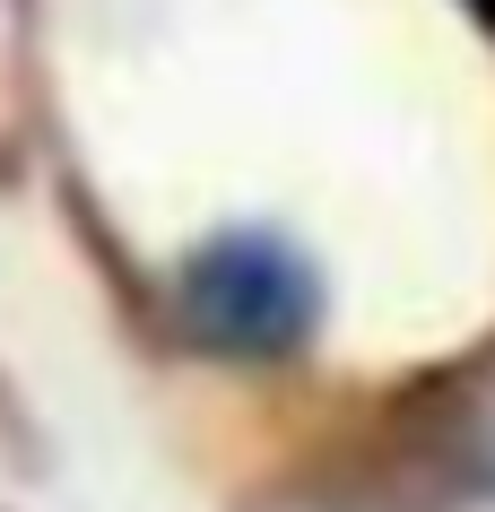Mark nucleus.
Returning <instances> with one entry per match:
<instances>
[{"instance_id":"f257e3e1","label":"nucleus","mask_w":495,"mask_h":512,"mask_svg":"<svg viewBox=\"0 0 495 512\" xmlns=\"http://www.w3.org/2000/svg\"><path fill=\"white\" fill-rule=\"evenodd\" d=\"M183 322H192V339H209L226 356H278L313 322V278L270 235L200 243L192 270H183Z\"/></svg>"},{"instance_id":"f03ea898","label":"nucleus","mask_w":495,"mask_h":512,"mask_svg":"<svg viewBox=\"0 0 495 512\" xmlns=\"http://www.w3.org/2000/svg\"><path fill=\"white\" fill-rule=\"evenodd\" d=\"M469 469H478V478H495V400L469 408Z\"/></svg>"}]
</instances>
